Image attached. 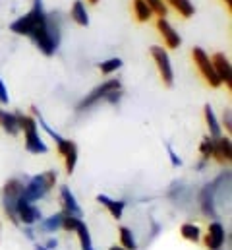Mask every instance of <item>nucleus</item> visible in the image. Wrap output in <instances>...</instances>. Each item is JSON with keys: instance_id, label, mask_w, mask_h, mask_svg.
<instances>
[{"instance_id": "obj_31", "label": "nucleus", "mask_w": 232, "mask_h": 250, "mask_svg": "<svg viewBox=\"0 0 232 250\" xmlns=\"http://www.w3.org/2000/svg\"><path fill=\"white\" fill-rule=\"evenodd\" d=\"M167 151H169V157H171L173 167H180V165H182V159H180V155L174 151V147L171 146V144H167Z\"/></svg>"}, {"instance_id": "obj_13", "label": "nucleus", "mask_w": 232, "mask_h": 250, "mask_svg": "<svg viewBox=\"0 0 232 250\" xmlns=\"http://www.w3.org/2000/svg\"><path fill=\"white\" fill-rule=\"evenodd\" d=\"M225 239H227V233H225V227L219 223V221H213L209 227H207V235H205V247L209 250H221L225 245Z\"/></svg>"}, {"instance_id": "obj_14", "label": "nucleus", "mask_w": 232, "mask_h": 250, "mask_svg": "<svg viewBox=\"0 0 232 250\" xmlns=\"http://www.w3.org/2000/svg\"><path fill=\"white\" fill-rule=\"evenodd\" d=\"M215 196H217V188L215 185H207L199 194V204H201V211L209 217H217V209H215Z\"/></svg>"}, {"instance_id": "obj_17", "label": "nucleus", "mask_w": 232, "mask_h": 250, "mask_svg": "<svg viewBox=\"0 0 232 250\" xmlns=\"http://www.w3.org/2000/svg\"><path fill=\"white\" fill-rule=\"evenodd\" d=\"M97 202H99L101 206H105V208L109 209V213H111L115 219H122L126 202H122V200H113V198H109L107 194H99V196H97Z\"/></svg>"}, {"instance_id": "obj_32", "label": "nucleus", "mask_w": 232, "mask_h": 250, "mask_svg": "<svg viewBox=\"0 0 232 250\" xmlns=\"http://www.w3.org/2000/svg\"><path fill=\"white\" fill-rule=\"evenodd\" d=\"M221 126H225V128H227V132H231L232 130V113H231V109H229V107L223 111V125Z\"/></svg>"}, {"instance_id": "obj_19", "label": "nucleus", "mask_w": 232, "mask_h": 250, "mask_svg": "<svg viewBox=\"0 0 232 250\" xmlns=\"http://www.w3.org/2000/svg\"><path fill=\"white\" fill-rule=\"evenodd\" d=\"M0 126H2V130H4L8 136H18V134L21 132V130H19V119H18V113L2 111Z\"/></svg>"}, {"instance_id": "obj_33", "label": "nucleus", "mask_w": 232, "mask_h": 250, "mask_svg": "<svg viewBox=\"0 0 232 250\" xmlns=\"http://www.w3.org/2000/svg\"><path fill=\"white\" fill-rule=\"evenodd\" d=\"M0 103H2V105H6V103H10V95H8V87H6V83L2 82V78H0Z\"/></svg>"}, {"instance_id": "obj_25", "label": "nucleus", "mask_w": 232, "mask_h": 250, "mask_svg": "<svg viewBox=\"0 0 232 250\" xmlns=\"http://www.w3.org/2000/svg\"><path fill=\"white\" fill-rule=\"evenodd\" d=\"M180 235H182L186 241H190V243H197L199 237H201V231H199V227H197L195 223H184V225L180 227Z\"/></svg>"}, {"instance_id": "obj_11", "label": "nucleus", "mask_w": 232, "mask_h": 250, "mask_svg": "<svg viewBox=\"0 0 232 250\" xmlns=\"http://www.w3.org/2000/svg\"><path fill=\"white\" fill-rule=\"evenodd\" d=\"M157 31L163 37V43H165L167 49H178L182 45L180 33L171 25V21L167 18H157Z\"/></svg>"}, {"instance_id": "obj_26", "label": "nucleus", "mask_w": 232, "mask_h": 250, "mask_svg": "<svg viewBox=\"0 0 232 250\" xmlns=\"http://www.w3.org/2000/svg\"><path fill=\"white\" fill-rule=\"evenodd\" d=\"M122 59H118V57H113V59H107V61H103V62L99 64V70H101V74L103 76H111V74H116L120 68H122Z\"/></svg>"}, {"instance_id": "obj_39", "label": "nucleus", "mask_w": 232, "mask_h": 250, "mask_svg": "<svg viewBox=\"0 0 232 250\" xmlns=\"http://www.w3.org/2000/svg\"><path fill=\"white\" fill-rule=\"evenodd\" d=\"M0 117H2V109H0Z\"/></svg>"}, {"instance_id": "obj_4", "label": "nucleus", "mask_w": 232, "mask_h": 250, "mask_svg": "<svg viewBox=\"0 0 232 250\" xmlns=\"http://www.w3.org/2000/svg\"><path fill=\"white\" fill-rule=\"evenodd\" d=\"M57 185V171H45L41 175H35L27 181V185H23V194L21 198L27 202H37L41 198H45Z\"/></svg>"}, {"instance_id": "obj_27", "label": "nucleus", "mask_w": 232, "mask_h": 250, "mask_svg": "<svg viewBox=\"0 0 232 250\" xmlns=\"http://www.w3.org/2000/svg\"><path fill=\"white\" fill-rule=\"evenodd\" d=\"M145 2H147V6L151 8L153 16H157V18H167L169 8H167V4H165L163 0H145Z\"/></svg>"}, {"instance_id": "obj_35", "label": "nucleus", "mask_w": 232, "mask_h": 250, "mask_svg": "<svg viewBox=\"0 0 232 250\" xmlns=\"http://www.w3.org/2000/svg\"><path fill=\"white\" fill-rule=\"evenodd\" d=\"M223 4L227 6V10H229V12L232 14V0H223Z\"/></svg>"}, {"instance_id": "obj_23", "label": "nucleus", "mask_w": 232, "mask_h": 250, "mask_svg": "<svg viewBox=\"0 0 232 250\" xmlns=\"http://www.w3.org/2000/svg\"><path fill=\"white\" fill-rule=\"evenodd\" d=\"M76 233H77V239H79L81 250H95V249H93V243H91V235H89V229H87V225H85L83 221H79V223H77V229H76Z\"/></svg>"}, {"instance_id": "obj_1", "label": "nucleus", "mask_w": 232, "mask_h": 250, "mask_svg": "<svg viewBox=\"0 0 232 250\" xmlns=\"http://www.w3.org/2000/svg\"><path fill=\"white\" fill-rule=\"evenodd\" d=\"M62 23L57 12H47V18L41 25H37L33 29V33L29 35V39L33 41V45L45 55V57H53L58 51L60 39H62Z\"/></svg>"}, {"instance_id": "obj_22", "label": "nucleus", "mask_w": 232, "mask_h": 250, "mask_svg": "<svg viewBox=\"0 0 232 250\" xmlns=\"http://www.w3.org/2000/svg\"><path fill=\"white\" fill-rule=\"evenodd\" d=\"M62 217H64V211L53 213V215H49L47 219H41V221H39V229H41L43 233H55L58 229H62Z\"/></svg>"}, {"instance_id": "obj_36", "label": "nucleus", "mask_w": 232, "mask_h": 250, "mask_svg": "<svg viewBox=\"0 0 232 250\" xmlns=\"http://www.w3.org/2000/svg\"><path fill=\"white\" fill-rule=\"evenodd\" d=\"M205 165H207V161H203V159H201V161H199V163L195 165V169H199V171H201V169H203Z\"/></svg>"}, {"instance_id": "obj_5", "label": "nucleus", "mask_w": 232, "mask_h": 250, "mask_svg": "<svg viewBox=\"0 0 232 250\" xmlns=\"http://www.w3.org/2000/svg\"><path fill=\"white\" fill-rule=\"evenodd\" d=\"M118 89H122V83H120V80H105L101 85H97L95 89H91L79 103H77V107H76V111L77 113H83V111H87V109H91V107H95V105H99L101 101H105L113 91H118Z\"/></svg>"}, {"instance_id": "obj_34", "label": "nucleus", "mask_w": 232, "mask_h": 250, "mask_svg": "<svg viewBox=\"0 0 232 250\" xmlns=\"http://www.w3.org/2000/svg\"><path fill=\"white\" fill-rule=\"evenodd\" d=\"M57 247H58L57 239H49V241H47V245H45V249H47V250H55Z\"/></svg>"}, {"instance_id": "obj_29", "label": "nucleus", "mask_w": 232, "mask_h": 250, "mask_svg": "<svg viewBox=\"0 0 232 250\" xmlns=\"http://www.w3.org/2000/svg\"><path fill=\"white\" fill-rule=\"evenodd\" d=\"M76 165H77V147H74L72 151H68V153L64 155V167H66V173H68V175L74 173Z\"/></svg>"}, {"instance_id": "obj_12", "label": "nucleus", "mask_w": 232, "mask_h": 250, "mask_svg": "<svg viewBox=\"0 0 232 250\" xmlns=\"http://www.w3.org/2000/svg\"><path fill=\"white\" fill-rule=\"evenodd\" d=\"M217 159V163L221 165H229L232 159V144L231 136H219L213 140V155Z\"/></svg>"}, {"instance_id": "obj_21", "label": "nucleus", "mask_w": 232, "mask_h": 250, "mask_svg": "<svg viewBox=\"0 0 232 250\" xmlns=\"http://www.w3.org/2000/svg\"><path fill=\"white\" fill-rule=\"evenodd\" d=\"M132 10H134V18L139 23H147L153 18V12H151V8L147 6L145 0H132Z\"/></svg>"}, {"instance_id": "obj_28", "label": "nucleus", "mask_w": 232, "mask_h": 250, "mask_svg": "<svg viewBox=\"0 0 232 250\" xmlns=\"http://www.w3.org/2000/svg\"><path fill=\"white\" fill-rule=\"evenodd\" d=\"M199 155H201L203 161H209L211 159V155H213V138L205 136L201 140V144H199Z\"/></svg>"}, {"instance_id": "obj_2", "label": "nucleus", "mask_w": 232, "mask_h": 250, "mask_svg": "<svg viewBox=\"0 0 232 250\" xmlns=\"http://www.w3.org/2000/svg\"><path fill=\"white\" fill-rule=\"evenodd\" d=\"M31 2H33L31 10H29L27 14L19 16L18 20H14V21L10 23V31H12V33L21 35V37H29V35L33 33V29L45 21L47 12H45V8H43V0H31Z\"/></svg>"}, {"instance_id": "obj_3", "label": "nucleus", "mask_w": 232, "mask_h": 250, "mask_svg": "<svg viewBox=\"0 0 232 250\" xmlns=\"http://www.w3.org/2000/svg\"><path fill=\"white\" fill-rule=\"evenodd\" d=\"M18 119H19V130L23 132V138H25V149L33 155H43L49 151V146L43 142L41 134H39V125L37 121L31 117V115H21L18 113Z\"/></svg>"}, {"instance_id": "obj_8", "label": "nucleus", "mask_w": 232, "mask_h": 250, "mask_svg": "<svg viewBox=\"0 0 232 250\" xmlns=\"http://www.w3.org/2000/svg\"><path fill=\"white\" fill-rule=\"evenodd\" d=\"M149 53H151V59H153V62L157 66V72H159V76H161V82H163L167 87H173L174 68H173V62H171V57H169V53H167V49H163L161 45H153V47L149 49Z\"/></svg>"}, {"instance_id": "obj_38", "label": "nucleus", "mask_w": 232, "mask_h": 250, "mask_svg": "<svg viewBox=\"0 0 232 250\" xmlns=\"http://www.w3.org/2000/svg\"><path fill=\"white\" fill-rule=\"evenodd\" d=\"M87 2H89V4H97L99 0H87Z\"/></svg>"}, {"instance_id": "obj_20", "label": "nucleus", "mask_w": 232, "mask_h": 250, "mask_svg": "<svg viewBox=\"0 0 232 250\" xmlns=\"http://www.w3.org/2000/svg\"><path fill=\"white\" fill-rule=\"evenodd\" d=\"M163 2H165L167 6H171L180 18H192L193 12H195L192 0H163Z\"/></svg>"}, {"instance_id": "obj_6", "label": "nucleus", "mask_w": 232, "mask_h": 250, "mask_svg": "<svg viewBox=\"0 0 232 250\" xmlns=\"http://www.w3.org/2000/svg\"><path fill=\"white\" fill-rule=\"evenodd\" d=\"M21 194H23V183L19 179H10L2 188V208L14 225H19L18 215H16V206H18V200L21 198Z\"/></svg>"}, {"instance_id": "obj_24", "label": "nucleus", "mask_w": 232, "mask_h": 250, "mask_svg": "<svg viewBox=\"0 0 232 250\" xmlns=\"http://www.w3.org/2000/svg\"><path fill=\"white\" fill-rule=\"evenodd\" d=\"M120 247L124 250H137V243H135V237H134V233H132V229H128V227H120Z\"/></svg>"}, {"instance_id": "obj_10", "label": "nucleus", "mask_w": 232, "mask_h": 250, "mask_svg": "<svg viewBox=\"0 0 232 250\" xmlns=\"http://www.w3.org/2000/svg\"><path fill=\"white\" fill-rule=\"evenodd\" d=\"M211 62H213L215 74H217L221 85H227V89H232V68L229 57L225 53H215L211 57Z\"/></svg>"}, {"instance_id": "obj_18", "label": "nucleus", "mask_w": 232, "mask_h": 250, "mask_svg": "<svg viewBox=\"0 0 232 250\" xmlns=\"http://www.w3.org/2000/svg\"><path fill=\"white\" fill-rule=\"evenodd\" d=\"M70 18H72L77 25H81V27H87V25H89V12H87V6H85L83 0H76V2L72 4V8H70Z\"/></svg>"}, {"instance_id": "obj_16", "label": "nucleus", "mask_w": 232, "mask_h": 250, "mask_svg": "<svg viewBox=\"0 0 232 250\" xmlns=\"http://www.w3.org/2000/svg\"><path fill=\"white\" fill-rule=\"evenodd\" d=\"M203 119H205V125H207V130H209V138H219V136H223V126H221V121L217 119V115H215V111H213V107L207 103L205 107H203Z\"/></svg>"}, {"instance_id": "obj_7", "label": "nucleus", "mask_w": 232, "mask_h": 250, "mask_svg": "<svg viewBox=\"0 0 232 250\" xmlns=\"http://www.w3.org/2000/svg\"><path fill=\"white\" fill-rule=\"evenodd\" d=\"M192 61H193L197 72L201 74V78L205 80V83H207L209 87H215V89L221 87V82H219V78H217V74H215L211 57L205 53V49L193 47V49H192Z\"/></svg>"}, {"instance_id": "obj_37", "label": "nucleus", "mask_w": 232, "mask_h": 250, "mask_svg": "<svg viewBox=\"0 0 232 250\" xmlns=\"http://www.w3.org/2000/svg\"><path fill=\"white\" fill-rule=\"evenodd\" d=\"M109 250H124V249H122V247H116V245H115V247H111Z\"/></svg>"}, {"instance_id": "obj_15", "label": "nucleus", "mask_w": 232, "mask_h": 250, "mask_svg": "<svg viewBox=\"0 0 232 250\" xmlns=\"http://www.w3.org/2000/svg\"><path fill=\"white\" fill-rule=\"evenodd\" d=\"M60 202H62V206H64V213L81 219V208H79V204H77L74 192L68 187H60Z\"/></svg>"}, {"instance_id": "obj_30", "label": "nucleus", "mask_w": 232, "mask_h": 250, "mask_svg": "<svg viewBox=\"0 0 232 250\" xmlns=\"http://www.w3.org/2000/svg\"><path fill=\"white\" fill-rule=\"evenodd\" d=\"M79 221H81L79 217H74V215L64 213V217H62V229H64V231H76Z\"/></svg>"}, {"instance_id": "obj_9", "label": "nucleus", "mask_w": 232, "mask_h": 250, "mask_svg": "<svg viewBox=\"0 0 232 250\" xmlns=\"http://www.w3.org/2000/svg\"><path fill=\"white\" fill-rule=\"evenodd\" d=\"M16 215H18V221H19V223H23L25 227H31V225H35V223H39V221L43 219L41 209H39L37 206H33L31 202L23 200V198H19V200H18Z\"/></svg>"}]
</instances>
